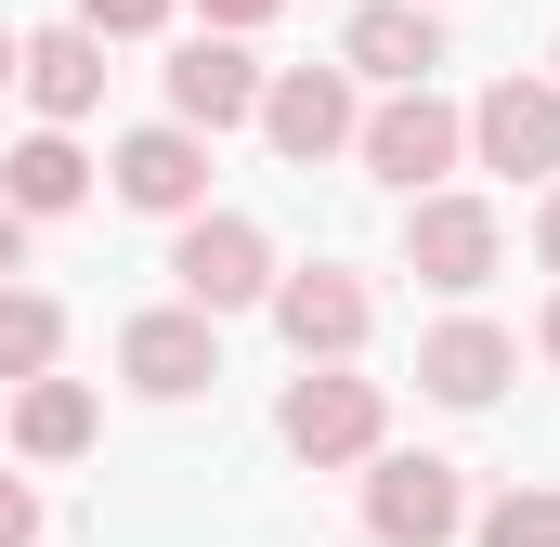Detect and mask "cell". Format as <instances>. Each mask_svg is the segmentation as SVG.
Wrapping results in <instances>:
<instances>
[{
	"label": "cell",
	"instance_id": "1",
	"mask_svg": "<svg viewBox=\"0 0 560 547\" xmlns=\"http://www.w3.org/2000/svg\"><path fill=\"white\" fill-rule=\"evenodd\" d=\"M378 430H392V392L352 379V365H300L275 405V443L300 469H352V456H378Z\"/></svg>",
	"mask_w": 560,
	"mask_h": 547
},
{
	"label": "cell",
	"instance_id": "2",
	"mask_svg": "<svg viewBox=\"0 0 560 547\" xmlns=\"http://www.w3.org/2000/svg\"><path fill=\"white\" fill-rule=\"evenodd\" d=\"M170 274H183V313H248V300H275V248H261V222H235V209H196L183 235H170Z\"/></svg>",
	"mask_w": 560,
	"mask_h": 547
},
{
	"label": "cell",
	"instance_id": "3",
	"mask_svg": "<svg viewBox=\"0 0 560 547\" xmlns=\"http://www.w3.org/2000/svg\"><path fill=\"white\" fill-rule=\"evenodd\" d=\"M352 131H365L352 118V66H275L261 79V143H275L287 170H326Z\"/></svg>",
	"mask_w": 560,
	"mask_h": 547
},
{
	"label": "cell",
	"instance_id": "4",
	"mask_svg": "<svg viewBox=\"0 0 560 547\" xmlns=\"http://www.w3.org/2000/svg\"><path fill=\"white\" fill-rule=\"evenodd\" d=\"M352 156H365L378 183H405V196H430V183H443V170L469 156V118H456L443 92H392V105H378V118L352 131Z\"/></svg>",
	"mask_w": 560,
	"mask_h": 547
},
{
	"label": "cell",
	"instance_id": "5",
	"mask_svg": "<svg viewBox=\"0 0 560 547\" xmlns=\"http://www.w3.org/2000/svg\"><path fill=\"white\" fill-rule=\"evenodd\" d=\"M275 326L300 365H352L365 352V326H378V300H365V274L313 261V274H275Z\"/></svg>",
	"mask_w": 560,
	"mask_h": 547
},
{
	"label": "cell",
	"instance_id": "6",
	"mask_svg": "<svg viewBox=\"0 0 560 547\" xmlns=\"http://www.w3.org/2000/svg\"><path fill=\"white\" fill-rule=\"evenodd\" d=\"M118 379H131L143 405H196L222 379V326L209 313H131L118 326Z\"/></svg>",
	"mask_w": 560,
	"mask_h": 547
},
{
	"label": "cell",
	"instance_id": "7",
	"mask_svg": "<svg viewBox=\"0 0 560 547\" xmlns=\"http://www.w3.org/2000/svg\"><path fill=\"white\" fill-rule=\"evenodd\" d=\"M495 248H509V235H495L482 196H418V209H405V274L443 287V300H469V287L495 274Z\"/></svg>",
	"mask_w": 560,
	"mask_h": 547
},
{
	"label": "cell",
	"instance_id": "8",
	"mask_svg": "<svg viewBox=\"0 0 560 547\" xmlns=\"http://www.w3.org/2000/svg\"><path fill=\"white\" fill-rule=\"evenodd\" d=\"M469 156L522 170V183H560V79H495L469 105Z\"/></svg>",
	"mask_w": 560,
	"mask_h": 547
},
{
	"label": "cell",
	"instance_id": "9",
	"mask_svg": "<svg viewBox=\"0 0 560 547\" xmlns=\"http://www.w3.org/2000/svg\"><path fill=\"white\" fill-rule=\"evenodd\" d=\"M456 522H469V496H456L443 456H378L365 469V535L378 547H443Z\"/></svg>",
	"mask_w": 560,
	"mask_h": 547
},
{
	"label": "cell",
	"instance_id": "10",
	"mask_svg": "<svg viewBox=\"0 0 560 547\" xmlns=\"http://www.w3.org/2000/svg\"><path fill=\"white\" fill-rule=\"evenodd\" d=\"M235 118H261V66H248V39H183V53H170V131L222 143Z\"/></svg>",
	"mask_w": 560,
	"mask_h": 547
},
{
	"label": "cell",
	"instance_id": "11",
	"mask_svg": "<svg viewBox=\"0 0 560 547\" xmlns=\"http://www.w3.org/2000/svg\"><path fill=\"white\" fill-rule=\"evenodd\" d=\"M13 92L39 105V131L92 118V105H105V39H92V26H39V39H13Z\"/></svg>",
	"mask_w": 560,
	"mask_h": 547
},
{
	"label": "cell",
	"instance_id": "12",
	"mask_svg": "<svg viewBox=\"0 0 560 547\" xmlns=\"http://www.w3.org/2000/svg\"><path fill=\"white\" fill-rule=\"evenodd\" d=\"M118 196H131L143 222H196V209H209V143L170 131V118L131 131V143H118Z\"/></svg>",
	"mask_w": 560,
	"mask_h": 547
},
{
	"label": "cell",
	"instance_id": "13",
	"mask_svg": "<svg viewBox=\"0 0 560 547\" xmlns=\"http://www.w3.org/2000/svg\"><path fill=\"white\" fill-rule=\"evenodd\" d=\"M509 365H522V339L482 326V313H456V326H430V339H418V392H430V405H495Z\"/></svg>",
	"mask_w": 560,
	"mask_h": 547
},
{
	"label": "cell",
	"instance_id": "14",
	"mask_svg": "<svg viewBox=\"0 0 560 547\" xmlns=\"http://www.w3.org/2000/svg\"><path fill=\"white\" fill-rule=\"evenodd\" d=\"M339 66H365V79H392V92H430V66H443V13H418V0H365L352 39H339Z\"/></svg>",
	"mask_w": 560,
	"mask_h": 547
},
{
	"label": "cell",
	"instance_id": "15",
	"mask_svg": "<svg viewBox=\"0 0 560 547\" xmlns=\"http://www.w3.org/2000/svg\"><path fill=\"white\" fill-rule=\"evenodd\" d=\"M79 196H92V156L66 131H26L0 156V209H13V222H52V209H79Z\"/></svg>",
	"mask_w": 560,
	"mask_h": 547
},
{
	"label": "cell",
	"instance_id": "16",
	"mask_svg": "<svg viewBox=\"0 0 560 547\" xmlns=\"http://www.w3.org/2000/svg\"><path fill=\"white\" fill-rule=\"evenodd\" d=\"M92 430H105V405H92L79 379H26V392H13V443H26V456H79Z\"/></svg>",
	"mask_w": 560,
	"mask_h": 547
},
{
	"label": "cell",
	"instance_id": "17",
	"mask_svg": "<svg viewBox=\"0 0 560 547\" xmlns=\"http://www.w3.org/2000/svg\"><path fill=\"white\" fill-rule=\"evenodd\" d=\"M52 352H66V313L39 287H0V379L26 392V379H52Z\"/></svg>",
	"mask_w": 560,
	"mask_h": 547
},
{
	"label": "cell",
	"instance_id": "18",
	"mask_svg": "<svg viewBox=\"0 0 560 547\" xmlns=\"http://www.w3.org/2000/svg\"><path fill=\"white\" fill-rule=\"evenodd\" d=\"M482 547H560V496L548 482H509V496L482 509Z\"/></svg>",
	"mask_w": 560,
	"mask_h": 547
},
{
	"label": "cell",
	"instance_id": "19",
	"mask_svg": "<svg viewBox=\"0 0 560 547\" xmlns=\"http://www.w3.org/2000/svg\"><path fill=\"white\" fill-rule=\"evenodd\" d=\"M170 13H183V0H79V26H92V39H156Z\"/></svg>",
	"mask_w": 560,
	"mask_h": 547
},
{
	"label": "cell",
	"instance_id": "20",
	"mask_svg": "<svg viewBox=\"0 0 560 547\" xmlns=\"http://www.w3.org/2000/svg\"><path fill=\"white\" fill-rule=\"evenodd\" d=\"M196 13H209V39H248V26H275L287 0H196Z\"/></svg>",
	"mask_w": 560,
	"mask_h": 547
},
{
	"label": "cell",
	"instance_id": "21",
	"mask_svg": "<svg viewBox=\"0 0 560 547\" xmlns=\"http://www.w3.org/2000/svg\"><path fill=\"white\" fill-rule=\"evenodd\" d=\"M0 547H39V496L26 482H0Z\"/></svg>",
	"mask_w": 560,
	"mask_h": 547
},
{
	"label": "cell",
	"instance_id": "22",
	"mask_svg": "<svg viewBox=\"0 0 560 547\" xmlns=\"http://www.w3.org/2000/svg\"><path fill=\"white\" fill-rule=\"evenodd\" d=\"M0 274H26V222L13 209H0Z\"/></svg>",
	"mask_w": 560,
	"mask_h": 547
},
{
	"label": "cell",
	"instance_id": "23",
	"mask_svg": "<svg viewBox=\"0 0 560 547\" xmlns=\"http://www.w3.org/2000/svg\"><path fill=\"white\" fill-rule=\"evenodd\" d=\"M535 248H548V261H560V183H548V209H535Z\"/></svg>",
	"mask_w": 560,
	"mask_h": 547
},
{
	"label": "cell",
	"instance_id": "24",
	"mask_svg": "<svg viewBox=\"0 0 560 547\" xmlns=\"http://www.w3.org/2000/svg\"><path fill=\"white\" fill-rule=\"evenodd\" d=\"M548 365H560V300H548Z\"/></svg>",
	"mask_w": 560,
	"mask_h": 547
},
{
	"label": "cell",
	"instance_id": "25",
	"mask_svg": "<svg viewBox=\"0 0 560 547\" xmlns=\"http://www.w3.org/2000/svg\"><path fill=\"white\" fill-rule=\"evenodd\" d=\"M0 92H13V39H0Z\"/></svg>",
	"mask_w": 560,
	"mask_h": 547
},
{
	"label": "cell",
	"instance_id": "26",
	"mask_svg": "<svg viewBox=\"0 0 560 547\" xmlns=\"http://www.w3.org/2000/svg\"><path fill=\"white\" fill-rule=\"evenodd\" d=\"M418 13H443V0H418Z\"/></svg>",
	"mask_w": 560,
	"mask_h": 547
},
{
	"label": "cell",
	"instance_id": "27",
	"mask_svg": "<svg viewBox=\"0 0 560 547\" xmlns=\"http://www.w3.org/2000/svg\"><path fill=\"white\" fill-rule=\"evenodd\" d=\"M548 66H560V53H548Z\"/></svg>",
	"mask_w": 560,
	"mask_h": 547
}]
</instances>
